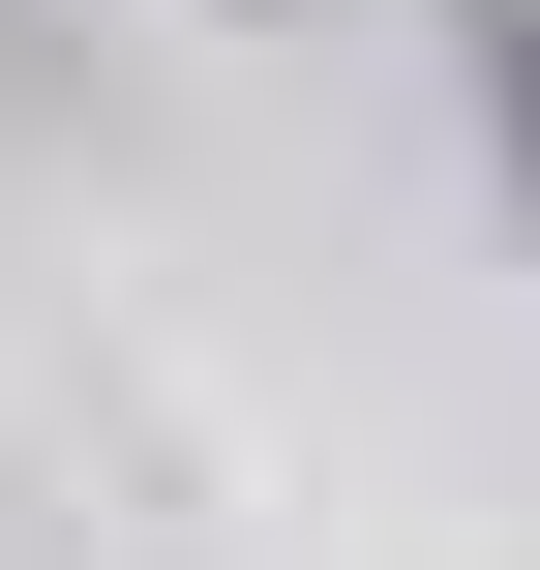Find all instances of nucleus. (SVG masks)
Masks as SVG:
<instances>
[{"instance_id":"nucleus-1","label":"nucleus","mask_w":540,"mask_h":570,"mask_svg":"<svg viewBox=\"0 0 540 570\" xmlns=\"http://www.w3.org/2000/svg\"><path fill=\"white\" fill-rule=\"evenodd\" d=\"M451 60H481V150L540 180V0H451Z\"/></svg>"}]
</instances>
